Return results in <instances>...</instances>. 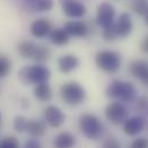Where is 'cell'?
<instances>
[{"mask_svg":"<svg viewBox=\"0 0 148 148\" xmlns=\"http://www.w3.org/2000/svg\"><path fill=\"white\" fill-rule=\"evenodd\" d=\"M1 148H20V143L15 137H7L5 138L1 144H0Z\"/></svg>","mask_w":148,"mask_h":148,"instance_id":"obj_28","label":"cell"},{"mask_svg":"<svg viewBox=\"0 0 148 148\" xmlns=\"http://www.w3.org/2000/svg\"><path fill=\"white\" fill-rule=\"evenodd\" d=\"M102 148H121V144L119 141L116 139V138H108L103 145H102Z\"/></svg>","mask_w":148,"mask_h":148,"instance_id":"obj_30","label":"cell"},{"mask_svg":"<svg viewBox=\"0 0 148 148\" xmlns=\"http://www.w3.org/2000/svg\"><path fill=\"white\" fill-rule=\"evenodd\" d=\"M27 1H29V2H34V1H36V0H27Z\"/></svg>","mask_w":148,"mask_h":148,"instance_id":"obj_35","label":"cell"},{"mask_svg":"<svg viewBox=\"0 0 148 148\" xmlns=\"http://www.w3.org/2000/svg\"><path fill=\"white\" fill-rule=\"evenodd\" d=\"M58 64H59V69L61 73L70 74L79 66V59L73 54H66L59 59Z\"/></svg>","mask_w":148,"mask_h":148,"instance_id":"obj_14","label":"cell"},{"mask_svg":"<svg viewBox=\"0 0 148 148\" xmlns=\"http://www.w3.org/2000/svg\"><path fill=\"white\" fill-rule=\"evenodd\" d=\"M114 18H115V7L110 2L107 1L101 2L98 6V10H97L98 24L103 29L114 23Z\"/></svg>","mask_w":148,"mask_h":148,"instance_id":"obj_6","label":"cell"},{"mask_svg":"<svg viewBox=\"0 0 148 148\" xmlns=\"http://www.w3.org/2000/svg\"><path fill=\"white\" fill-rule=\"evenodd\" d=\"M54 148H74L76 138L70 132H61L54 138Z\"/></svg>","mask_w":148,"mask_h":148,"instance_id":"obj_16","label":"cell"},{"mask_svg":"<svg viewBox=\"0 0 148 148\" xmlns=\"http://www.w3.org/2000/svg\"><path fill=\"white\" fill-rule=\"evenodd\" d=\"M49 39H51L52 44H54L56 46H63L69 42L70 36L67 34V31L63 28H55L51 31Z\"/></svg>","mask_w":148,"mask_h":148,"instance_id":"obj_19","label":"cell"},{"mask_svg":"<svg viewBox=\"0 0 148 148\" xmlns=\"http://www.w3.org/2000/svg\"><path fill=\"white\" fill-rule=\"evenodd\" d=\"M27 132L34 138H39L46 132V123L39 119H29Z\"/></svg>","mask_w":148,"mask_h":148,"instance_id":"obj_17","label":"cell"},{"mask_svg":"<svg viewBox=\"0 0 148 148\" xmlns=\"http://www.w3.org/2000/svg\"><path fill=\"white\" fill-rule=\"evenodd\" d=\"M60 95L67 105L77 106L85 100L86 92L80 84H78L76 82H68L61 86Z\"/></svg>","mask_w":148,"mask_h":148,"instance_id":"obj_4","label":"cell"},{"mask_svg":"<svg viewBox=\"0 0 148 148\" xmlns=\"http://www.w3.org/2000/svg\"><path fill=\"white\" fill-rule=\"evenodd\" d=\"M131 148H148V139L144 138V137L136 139L131 144Z\"/></svg>","mask_w":148,"mask_h":148,"instance_id":"obj_29","label":"cell"},{"mask_svg":"<svg viewBox=\"0 0 148 148\" xmlns=\"http://www.w3.org/2000/svg\"><path fill=\"white\" fill-rule=\"evenodd\" d=\"M63 29L71 37L84 38L88 34V28L83 21H69L64 23Z\"/></svg>","mask_w":148,"mask_h":148,"instance_id":"obj_13","label":"cell"},{"mask_svg":"<svg viewBox=\"0 0 148 148\" xmlns=\"http://www.w3.org/2000/svg\"><path fill=\"white\" fill-rule=\"evenodd\" d=\"M36 48H37V45L31 40H22L17 46L18 54L23 59H34Z\"/></svg>","mask_w":148,"mask_h":148,"instance_id":"obj_20","label":"cell"},{"mask_svg":"<svg viewBox=\"0 0 148 148\" xmlns=\"http://www.w3.org/2000/svg\"><path fill=\"white\" fill-rule=\"evenodd\" d=\"M44 122L52 127H60L66 122V115L56 106H48L44 109Z\"/></svg>","mask_w":148,"mask_h":148,"instance_id":"obj_7","label":"cell"},{"mask_svg":"<svg viewBox=\"0 0 148 148\" xmlns=\"http://www.w3.org/2000/svg\"><path fill=\"white\" fill-rule=\"evenodd\" d=\"M141 48H143V51H145V52L148 53V37H146L144 39V41L141 44Z\"/></svg>","mask_w":148,"mask_h":148,"instance_id":"obj_33","label":"cell"},{"mask_svg":"<svg viewBox=\"0 0 148 148\" xmlns=\"http://www.w3.org/2000/svg\"><path fill=\"white\" fill-rule=\"evenodd\" d=\"M34 94L39 101L41 102H47L52 99L53 97V91L52 87L49 86L48 83H42V84H38L36 85L35 90H34Z\"/></svg>","mask_w":148,"mask_h":148,"instance_id":"obj_18","label":"cell"},{"mask_svg":"<svg viewBox=\"0 0 148 148\" xmlns=\"http://www.w3.org/2000/svg\"><path fill=\"white\" fill-rule=\"evenodd\" d=\"M0 148H1V147H0Z\"/></svg>","mask_w":148,"mask_h":148,"instance_id":"obj_37","label":"cell"},{"mask_svg":"<svg viewBox=\"0 0 148 148\" xmlns=\"http://www.w3.org/2000/svg\"><path fill=\"white\" fill-rule=\"evenodd\" d=\"M121 84H122V80L114 79L110 84L107 86V88H106V94H107L108 98H110V99H118Z\"/></svg>","mask_w":148,"mask_h":148,"instance_id":"obj_24","label":"cell"},{"mask_svg":"<svg viewBox=\"0 0 148 148\" xmlns=\"http://www.w3.org/2000/svg\"><path fill=\"white\" fill-rule=\"evenodd\" d=\"M28 121L24 116H16L14 119V129L17 132H24L27 131V126H28Z\"/></svg>","mask_w":148,"mask_h":148,"instance_id":"obj_27","label":"cell"},{"mask_svg":"<svg viewBox=\"0 0 148 148\" xmlns=\"http://www.w3.org/2000/svg\"><path fill=\"white\" fill-rule=\"evenodd\" d=\"M10 70H12V61L5 55H0V78L6 77L10 73Z\"/></svg>","mask_w":148,"mask_h":148,"instance_id":"obj_25","label":"cell"},{"mask_svg":"<svg viewBox=\"0 0 148 148\" xmlns=\"http://www.w3.org/2000/svg\"><path fill=\"white\" fill-rule=\"evenodd\" d=\"M0 124H1V114H0Z\"/></svg>","mask_w":148,"mask_h":148,"instance_id":"obj_36","label":"cell"},{"mask_svg":"<svg viewBox=\"0 0 148 148\" xmlns=\"http://www.w3.org/2000/svg\"><path fill=\"white\" fill-rule=\"evenodd\" d=\"M18 78L25 85H38L48 82L51 71L46 66L38 63L34 66H24L18 71Z\"/></svg>","mask_w":148,"mask_h":148,"instance_id":"obj_1","label":"cell"},{"mask_svg":"<svg viewBox=\"0 0 148 148\" xmlns=\"http://www.w3.org/2000/svg\"><path fill=\"white\" fill-rule=\"evenodd\" d=\"M131 8L136 14L140 16H146L148 14V1L147 0H132Z\"/></svg>","mask_w":148,"mask_h":148,"instance_id":"obj_22","label":"cell"},{"mask_svg":"<svg viewBox=\"0 0 148 148\" xmlns=\"http://www.w3.org/2000/svg\"><path fill=\"white\" fill-rule=\"evenodd\" d=\"M63 13L71 18H80L86 14V7L79 0H61Z\"/></svg>","mask_w":148,"mask_h":148,"instance_id":"obj_8","label":"cell"},{"mask_svg":"<svg viewBox=\"0 0 148 148\" xmlns=\"http://www.w3.org/2000/svg\"><path fill=\"white\" fill-rule=\"evenodd\" d=\"M102 37L105 40L107 41H112L115 40L116 38L118 37L117 35V30H116V27H115V23H112L110 25L102 29Z\"/></svg>","mask_w":148,"mask_h":148,"instance_id":"obj_26","label":"cell"},{"mask_svg":"<svg viewBox=\"0 0 148 148\" xmlns=\"http://www.w3.org/2000/svg\"><path fill=\"white\" fill-rule=\"evenodd\" d=\"M105 115L110 123L115 125H119L125 122L127 116V110L123 103H121L119 101H114L106 107Z\"/></svg>","mask_w":148,"mask_h":148,"instance_id":"obj_5","label":"cell"},{"mask_svg":"<svg viewBox=\"0 0 148 148\" xmlns=\"http://www.w3.org/2000/svg\"><path fill=\"white\" fill-rule=\"evenodd\" d=\"M30 7L36 12H48L53 8V0H36L30 2Z\"/></svg>","mask_w":148,"mask_h":148,"instance_id":"obj_23","label":"cell"},{"mask_svg":"<svg viewBox=\"0 0 148 148\" xmlns=\"http://www.w3.org/2000/svg\"><path fill=\"white\" fill-rule=\"evenodd\" d=\"M137 98V88L130 82H122L118 100L122 102H132Z\"/></svg>","mask_w":148,"mask_h":148,"instance_id":"obj_15","label":"cell"},{"mask_svg":"<svg viewBox=\"0 0 148 148\" xmlns=\"http://www.w3.org/2000/svg\"><path fill=\"white\" fill-rule=\"evenodd\" d=\"M49 56H51V51H49L48 47H46L44 45H37L34 60L37 61L38 64H41V63L46 62L49 59Z\"/></svg>","mask_w":148,"mask_h":148,"instance_id":"obj_21","label":"cell"},{"mask_svg":"<svg viewBox=\"0 0 148 148\" xmlns=\"http://www.w3.org/2000/svg\"><path fill=\"white\" fill-rule=\"evenodd\" d=\"M148 105V101L146 98H139V100H138V107L140 108V109H145L146 107H147Z\"/></svg>","mask_w":148,"mask_h":148,"instance_id":"obj_32","label":"cell"},{"mask_svg":"<svg viewBox=\"0 0 148 148\" xmlns=\"http://www.w3.org/2000/svg\"><path fill=\"white\" fill-rule=\"evenodd\" d=\"M31 35L36 38H45L48 36L52 31V24L46 18H37L36 21L32 22L30 27Z\"/></svg>","mask_w":148,"mask_h":148,"instance_id":"obj_12","label":"cell"},{"mask_svg":"<svg viewBox=\"0 0 148 148\" xmlns=\"http://www.w3.org/2000/svg\"><path fill=\"white\" fill-rule=\"evenodd\" d=\"M146 126V121L140 116H133L126 118L123 123V131L127 136H137L139 134Z\"/></svg>","mask_w":148,"mask_h":148,"instance_id":"obj_9","label":"cell"},{"mask_svg":"<svg viewBox=\"0 0 148 148\" xmlns=\"http://www.w3.org/2000/svg\"><path fill=\"white\" fill-rule=\"evenodd\" d=\"M115 27H116L118 37H127L131 34L132 29H133V23H132L131 15L129 13H122L117 18V21L115 23Z\"/></svg>","mask_w":148,"mask_h":148,"instance_id":"obj_10","label":"cell"},{"mask_svg":"<svg viewBox=\"0 0 148 148\" xmlns=\"http://www.w3.org/2000/svg\"><path fill=\"white\" fill-rule=\"evenodd\" d=\"M79 129L82 133L91 140H98L103 134V125L93 114H83L79 117Z\"/></svg>","mask_w":148,"mask_h":148,"instance_id":"obj_2","label":"cell"},{"mask_svg":"<svg viewBox=\"0 0 148 148\" xmlns=\"http://www.w3.org/2000/svg\"><path fill=\"white\" fill-rule=\"evenodd\" d=\"M145 22H146V24L148 25V14L146 15V16H145Z\"/></svg>","mask_w":148,"mask_h":148,"instance_id":"obj_34","label":"cell"},{"mask_svg":"<svg viewBox=\"0 0 148 148\" xmlns=\"http://www.w3.org/2000/svg\"><path fill=\"white\" fill-rule=\"evenodd\" d=\"M24 148H42L40 143L37 139H29L25 144H24Z\"/></svg>","mask_w":148,"mask_h":148,"instance_id":"obj_31","label":"cell"},{"mask_svg":"<svg viewBox=\"0 0 148 148\" xmlns=\"http://www.w3.org/2000/svg\"><path fill=\"white\" fill-rule=\"evenodd\" d=\"M95 64L107 74H115L121 68L122 59L119 53L115 51H100L95 55Z\"/></svg>","mask_w":148,"mask_h":148,"instance_id":"obj_3","label":"cell"},{"mask_svg":"<svg viewBox=\"0 0 148 148\" xmlns=\"http://www.w3.org/2000/svg\"><path fill=\"white\" fill-rule=\"evenodd\" d=\"M129 71L134 78L141 80L145 85H148V63L144 60L133 61L130 67Z\"/></svg>","mask_w":148,"mask_h":148,"instance_id":"obj_11","label":"cell"}]
</instances>
